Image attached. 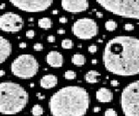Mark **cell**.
I'll list each match as a JSON object with an SVG mask.
<instances>
[{
  "label": "cell",
  "instance_id": "15",
  "mask_svg": "<svg viewBox=\"0 0 139 116\" xmlns=\"http://www.w3.org/2000/svg\"><path fill=\"white\" fill-rule=\"evenodd\" d=\"M101 76L99 72L96 70H90L85 74V81H87L88 83H91V84H93V83H97L98 81V77Z\"/></svg>",
  "mask_w": 139,
  "mask_h": 116
},
{
  "label": "cell",
  "instance_id": "2",
  "mask_svg": "<svg viewBox=\"0 0 139 116\" xmlns=\"http://www.w3.org/2000/svg\"><path fill=\"white\" fill-rule=\"evenodd\" d=\"M89 107V93L78 86L62 87L53 94L49 101L52 116H84Z\"/></svg>",
  "mask_w": 139,
  "mask_h": 116
},
{
  "label": "cell",
  "instance_id": "31",
  "mask_svg": "<svg viewBox=\"0 0 139 116\" xmlns=\"http://www.w3.org/2000/svg\"><path fill=\"white\" fill-rule=\"evenodd\" d=\"M58 33L60 34V35H64V34H65V30L64 29H59L58 30Z\"/></svg>",
  "mask_w": 139,
  "mask_h": 116
},
{
  "label": "cell",
  "instance_id": "1",
  "mask_svg": "<svg viewBox=\"0 0 139 116\" xmlns=\"http://www.w3.org/2000/svg\"><path fill=\"white\" fill-rule=\"evenodd\" d=\"M103 63L110 73L120 76L139 74V39L129 36H117L104 47Z\"/></svg>",
  "mask_w": 139,
  "mask_h": 116
},
{
  "label": "cell",
  "instance_id": "5",
  "mask_svg": "<svg viewBox=\"0 0 139 116\" xmlns=\"http://www.w3.org/2000/svg\"><path fill=\"white\" fill-rule=\"evenodd\" d=\"M39 64L32 55L23 54L18 56L11 64V71L13 76L20 79H30L38 72Z\"/></svg>",
  "mask_w": 139,
  "mask_h": 116
},
{
  "label": "cell",
  "instance_id": "10",
  "mask_svg": "<svg viewBox=\"0 0 139 116\" xmlns=\"http://www.w3.org/2000/svg\"><path fill=\"white\" fill-rule=\"evenodd\" d=\"M61 5L64 11L71 13H79L89 7L88 0H61Z\"/></svg>",
  "mask_w": 139,
  "mask_h": 116
},
{
  "label": "cell",
  "instance_id": "23",
  "mask_svg": "<svg viewBox=\"0 0 139 116\" xmlns=\"http://www.w3.org/2000/svg\"><path fill=\"white\" fill-rule=\"evenodd\" d=\"M33 49L35 51H41V50H43V49H44V46H43V44L40 43V42H37V43L34 44Z\"/></svg>",
  "mask_w": 139,
  "mask_h": 116
},
{
  "label": "cell",
  "instance_id": "32",
  "mask_svg": "<svg viewBox=\"0 0 139 116\" xmlns=\"http://www.w3.org/2000/svg\"><path fill=\"white\" fill-rule=\"evenodd\" d=\"M37 95H38V99H39V100H44V97H45L44 95H41L40 93H38V94H37Z\"/></svg>",
  "mask_w": 139,
  "mask_h": 116
},
{
  "label": "cell",
  "instance_id": "39",
  "mask_svg": "<svg viewBox=\"0 0 139 116\" xmlns=\"http://www.w3.org/2000/svg\"><path fill=\"white\" fill-rule=\"evenodd\" d=\"M34 87V83H30V87Z\"/></svg>",
  "mask_w": 139,
  "mask_h": 116
},
{
  "label": "cell",
  "instance_id": "26",
  "mask_svg": "<svg viewBox=\"0 0 139 116\" xmlns=\"http://www.w3.org/2000/svg\"><path fill=\"white\" fill-rule=\"evenodd\" d=\"M124 30H128V31H131V30H134V25L133 24H127L124 25Z\"/></svg>",
  "mask_w": 139,
  "mask_h": 116
},
{
  "label": "cell",
  "instance_id": "8",
  "mask_svg": "<svg viewBox=\"0 0 139 116\" xmlns=\"http://www.w3.org/2000/svg\"><path fill=\"white\" fill-rule=\"evenodd\" d=\"M10 3L24 12L44 11L53 4L54 0H9Z\"/></svg>",
  "mask_w": 139,
  "mask_h": 116
},
{
  "label": "cell",
  "instance_id": "12",
  "mask_svg": "<svg viewBox=\"0 0 139 116\" xmlns=\"http://www.w3.org/2000/svg\"><path fill=\"white\" fill-rule=\"evenodd\" d=\"M46 62L52 68H60L64 64V57L60 52L52 50L47 54Z\"/></svg>",
  "mask_w": 139,
  "mask_h": 116
},
{
  "label": "cell",
  "instance_id": "18",
  "mask_svg": "<svg viewBox=\"0 0 139 116\" xmlns=\"http://www.w3.org/2000/svg\"><path fill=\"white\" fill-rule=\"evenodd\" d=\"M31 113L33 116H41L44 113V109L39 104H36L31 108Z\"/></svg>",
  "mask_w": 139,
  "mask_h": 116
},
{
  "label": "cell",
  "instance_id": "3",
  "mask_svg": "<svg viewBox=\"0 0 139 116\" xmlns=\"http://www.w3.org/2000/svg\"><path fill=\"white\" fill-rule=\"evenodd\" d=\"M29 102V94L21 85L13 81L0 82V113L17 114Z\"/></svg>",
  "mask_w": 139,
  "mask_h": 116
},
{
  "label": "cell",
  "instance_id": "7",
  "mask_svg": "<svg viewBox=\"0 0 139 116\" xmlns=\"http://www.w3.org/2000/svg\"><path fill=\"white\" fill-rule=\"evenodd\" d=\"M72 32L79 39L88 40L97 35L98 27L95 20L87 17L80 18L73 24Z\"/></svg>",
  "mask_w": 139,
  "mask_h": 116
},
{
  "label": "cell",
  "instance_id": "22",
  "mask_svg": "<svg viewBox=\"0 0 139 116\" xmlns=\"http://www.w3.org/2000/svg\"><path fill=\"white\" fill-rule=\"evenodd\" d=\"M104 116H117V113L112 108H109L105 111Z\"/></svg>",
  "mask_w": 139,
  "mask_h": 116
},
{
  "label": "cell",
  "instance_id": "14",
  "mask_svg": "<svg viewBox=\"0 0 139 116\" xmlns=\"http://www.w3.org/2000/svg\"><path fill=\"white\" fill-rule=\"evenodd\" d=\"M58 84V77L54 75H45L41 78L40 86L44 89H50Z\"/></svg>",
  "mask_w": 139,
  "mask_h": 116
},
{
  "label": "cell",
  "instance_id": "29",
  "mask_svg": "<svg viewBox=\"0 0 139 116\" xmlns=\"http://www.w3.org/2000/svg\"><path fill=\"white\" fill-rule=\"evenodd\" d=\"M118 81H116V80H112V81H110V85H111L112 87H117L118 86Z\"/></svg>",
  "mask_w": 139,
  "mask_h": 116
},
{
  "label": "cell",
  "instance_id": "30",
  "mask_svg": "<svg viewBox=\"0 0 139 116\" xmlns=\"http://www.w3.org/2000/svg\"><path fill=\"white\" fill-rule=\"evenodd\" d=\"M18 46H19V48H21V49H25L26 47H27V44H26V42H20Z\"/></svg>",
  "mask_w": 139,
  "mask_h": 116
},
{
  "label": "cell",
  "instance_id": "9",
  "mask_svg": "<svg viewBox=\"0 0 139 116\" xmlns=\"http://www.w3.org/2000/svg\"><path fill=\"white\" fill-rule=\"evenodd\" d=\"M24 19L18 14L6 12L0 16V30L5 32L17 33L24 27Z\"/></svg>",
  "mask_w": 139,
  "mask_h": 116
},
{
  "label": "cell",
  "instance_id": "28",
  "mask_svg": "<svg viewBox=\"0 0 139 116\" xmlns=\"http://www.w3.org/2000/svg\"><path fill=\"white\" fill-rule=\"evenodd\" d=\"M59 22H60L61 24H66L67 22H68V20H67V18L65 17H61L59 18Z\"/></svg>",
  "mask_w": 139,
  "mask_h": 116
},
{
  "label": "cell",
  "instance_id": "33",
  "mask_svg": "<svg viewBox=\"0 0 139 116\" xmlns=\"http://www.w3.org/2000/svg\"><path fill=\"white\" fill-rule=\"evenodd\" d=\"M100 110H101V108L99 107H94V113H98V112H100Z\"/></svg>",
  "mask_w": 139,
  "mask_h": 116
},
{
  "label": "cell",
  "instance_id": "13",
  "mask_svg": "<svg viewBox=\"0 0 139 116\" xmlns=\"http://www.w3.org/2000/svg\"><path fill=\"white\" fill-rule=\"evenodd\" d=\"M96 98L99 102L108 103L110 102L113 98V94L109 88L106 87H101L96 93Z\"/></svg>",
  "mask_w": 139,
  "mask_h": 116
},
{
  "label": "cell",
  "instance_id": "19",
  "mask_svg": "<svg viewBox=\"0 0 139 116\" xmlns=\"http://www.w3.org/2000/svg\"><path fill=\"white\" fill-rule=\"evenodd\" d=\"M117 27V24L116 23L114 20H109L105 23V29L108 31H113Z\"/></svg>",
  "mask_w": 139,
  "mask_h": 116
},
{
  "label": "cell",
  "instance_id": "37",
  "mask_svg": "<svg viewBox=\"0 0 139 116\" xmlns=\"http://www.w3.org/2000/svg\"><path fill=\"white\" fill-rule=\"evenodd\" d=\"M97 16L98 17H103V15H102L101 12H97Z\"/></svg>",
  "mask_w": 139,
  "mask_h": 116
},
{
  "label": "cell",
  "instance_id": "36",
  "mask_svg": "<svg viewBox=\"0 0 139 116\" xmlns=\"http://www.w3.org/2000/svg\"><path fill=\"white\" fill-rule=\"evenodd\" d=\"M97 61L96 60V59H93V60L91 61V63H92L93 65H96V64H97Z\"/></svg>",
  "mask_w": 139,
  "mask_h": 116
},
{
  "label": "cell",
  "instance_id": "34",
  "mask_svg": "<svg viewBox=\"0 0 139 116\" xmlns=\"http://www.w3.org/2000/svg\"><path fill=\"white\" fill-rule=\"evenodd\" d=\"M5 75V70H0V77H1V76H4Z\"/></svg>",
  "mask_w": 139,
  "mask_h": 116
},
{
  "label": "cell",
  "instance_id": "4",
  "mask_svg": "<svg viewBox=\"0 0 139 116\" xmlns=\"http://www.w3.org/2000/svg\"><path fill=\"white\" fill-rule=\"evenodd\" d=\"M107 11L126 18L139 20V0H96Z\"/></svg>",
  "mask_w": 139,
  "mask_h": 116
},
{
  "label": "cell",
  "instance_id": "24",
  "mask_svg": "<svg viewBox=\"0 0 139 116\" xmlns=\"http://www.w3.org/2000/svg\"><path fill=\"white\" fill-rule=\"evenodd\" d=\"M35 36V31L32 30H27L26 31V37L27 38H30V39H31V38H33Z\"/></svg>",
  "mask_w": 139,
  "mask_h": 116
},
{
  "label": "cell",
  "instance_id": "25",
  "mask_svg": "<svg viewBox=\"0 0 139 116\" xmlns=\"http://www.w3.org/2000/svg\"><path fill=\"white\" fill-rule=\"evenodd\" d=\"M88 50H89L90 53H91V54H94V53L97 52V47L96 46V45H91V46H89V48H88Z\"/></svg>",
  "mask_w": 139,
  "mask_h": 116
},
{
  "label": "cell",
  "instance_id": "11",
  "mask_svg": "<svg viewBox=\"0 0 139 116\" xmlns=\"http://www.w3.org/2000/svg\"><path fill=\"white\" fill-rule=\"evenodd\" d=\"M12 52V45L8 39L0 36V64L4 63Z\"/></svg>",
  "mask_w": 139,
  "mask_h": 116
},
{
  "label": "cell",
  "instance_id": "20",
  "mask_svg": "<svg viewBox=\"0 0 139 116\" xmlns=\"http://www.w3.org/2000/svg\"><path fill=\"white\" fill-rule=\"evenodd\" d=\"M61 45H62L63 49H65V50H70V49H72L73 46H74V43H73L72 40L71 39H64L61 42Z\"/></svg>",
  "mask_w": 139,
  "mask_h": 116
},
{
  "label": "cell",
  "instance_id": "6",
  "mask_svg": "<svg viewBox=\"0 0 139 116\" xmlns=\"http://www.w3.org/2000/svg\"><path fill=\"white\" fill-rule=\"evenodd\" d=\"M120 103L125 116H139V80L132 81L124 87Z\"/></svg>",
  "mask_w": 139,
  "mask_h": 116
},
{
  "label": "cell",
  "instance_id": "35",
  "mask_svg": "<svg viewBox=\"0 0 139 116\" xmlns=\"http://www.w3.org/2000/svg\"><path fill=\"white\" fill-rule=\"evenodd\" d=\"M5 7V4H2V5H0V10H4Z\"/></svg>",
  "mask_w": 139,
  "mask_h": 116
},
{
  "label": "cell",
  "instance_id": "21",
  "mask_svg": "<svg viewBox=\"0 0 139 116\" xmlns=\"http://www.w3.org/2000/svg\"><path fill=\"white\" fill-rule=\"evenodd\" d=\"M76 77H77V74L72 70H67L64 73V78L66 80H74Z\"/></svg>",
  "mask_w": 139,
  "mask_h": 116
},
{
  "label": "cell",
  "instance_id": "16",
  "mask_svg": "<svg viewBox=\"0 0 139 116\" xmlns=\"http://www.w3.org/2000/svg\"><path fill=\"white\" fill-rule=\"evenodd\" d=\"M71 62L72 63L75 65V66H83L86 62V59H85L84 56L82 54H75L74 56H72V59H71Z\"/></svg>",
  "mask_w": 139,
  "mask_h": 116
},
{
  "label": "cell",
  "instance_id": "17",
  "mask_svg": "<svg viewBox=\"0 0 139 116\" xmlns=\"http://www.w3.org/2000/svg\"><path fill=\"white\" fill-rule=\"evenodd\" d=\"M38 26L44 30H49L52 27V21L49 17H42L38 22Z\"/></svg>",
  "mask_w": 139,
  "mask_h": 116
},
{
  "label": "cell",
  "instance_id": "27",
  "mask_svg": "<svg viewBox=\"0 0 139 116\" xmlns=\"http://www.w3.org/2000/svg\"><path fill=\"white\" fill-rule=\"evenodd\" d=\"M47 41H48L49 42H54L55 41H56V37L52 35H50V36H48V37H47Z\"/></svg>",
  "mask_w": 139,
  "mask_h": 116
},
{
  "label": "cell",
  "instance_id": "38",
  "mask_svg": "<svg viewBox=\"0 0 139 116\" xmlns=\"http://www.w3.org/2000/svg\"><path fill=\"white\" fill-rule=\"evenodd\" d=\"M58 13V11H52V14H54V15H56V14Z\"/></svg>",
  "mask_w": 139,
  "mask_h": 116
}]
</instances>
